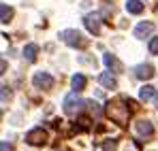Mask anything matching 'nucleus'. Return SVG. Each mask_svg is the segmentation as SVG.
<instances>
[{
  "label": "nucleus",
  "mask_w": 158,
  "mask_h": 151,
  "mask_svg": "<svg viewBox=\"0 0 158 151\" xmlns=\"http://www.w3.org/2000/svg\"><path fill=\"white\" fill-rule=\"evenodd\" d=\"M77 94H79V92H73V94H69V96L64 98V104H62V106H64V113H66V115H75V113L79 111V106L85 104V102L79 100Z\"/></svg>",
  "instance_id": "obj_3"
},
{
  "label": "nucleus",
  "mask_w": 158,
  "mask_h": 151,
  "mask_svg": "<svg viewBox=\"0 0 158 151\" xmlns=\"http://www.w3.org/2000/svg\"><path fill=\"white\" fill-rule=\"evenodd\" d=\"M103 62H105L107 68H109V70H113V73H120V70H122L120 60H118L115 55H111V53H105V55H103Z\"/></svg>",
  "instance_id": "obj_10"
},
{
  "label": "nucleus",
  "mask_w": 158,
  "mask_h": 151,
  "mask_svg": "<svg viewBox=\"0 0 158 151\" xmlns=\"http://www.w3.org/2000/svg\"><path fill=\"white\" fill-rule=\"evenodd\" d=\"M135 128H137V132H139L141 136H152V134H154V126H152V121H148V119H139V121L135 124Z\"/></svg>",
  "instance_id": "obj_9"
},
{
  "label": "nucleus",
  "mask_w": 158,
  "mask_h": 151,
  "mask_svg": "<svg viewBox=\"0 0 158 151\" xmlns=\"http://www.w3.org/2000/svg\"><path fill=\"white\" fill-rule=\"evenodd\" d=\"M32 83L36 89H49V87H53V77L49 73H34Z\"/></svg>",
  "instance_id": "obj_4"
},
{
  "label": "nucleus",
  "mask_w": 158,
  "mask_h": 151,
  "mask_svg": "<svg viewBox=\"0 0 158 151\" xmlns=\"http://www.w3.org/2000/svg\"><path fill=\"white\" fill-rule=\"evenodd\" d=\"M148 49H150V53H152V55H158V36H154V38L150 41Z\"/></svg>",
  "instance_id": "obj_17"
},
{
  "label": "nucleus",
  "mask_w": 158,
  "mask_h": 151,
  "mask_svg": "<svg viewBox=\"0 0 158 151\" xmlns=\"http://www.w3.org/2000/svg\"><path fill=\"white\" fill-rule=\"evenodd\" d=\"M26 141L30 143V145H43L45 141H47V132L43 130V128H34V130H30L26 134Z\"/></svg>",
  "instance_id": "obj_5"
},
{
  "label": "nucleus",
  "mask_w": 158,
  "mask_h": 151,
  "mask_svg": "<svg viewBox=\"0 0 158 151\" xmlns=\"http://www.w3.org/2000/svg\"><path fill=\"white\" fill-rule=\"evenodd\" d=\"M132 73H135L137 79L145 81V79H152V77H154V66H152V64H139V66L132 68Z\"/></svg>",
  "instance_id": "obj_7"
},
{
  "label": "nucleus",
  "mask_w": 158,
  "mask_h": 151,
  "mask_svg": "<svg viewBox=\"0 0 158 151\" xmlns=\"http://www.w3.org/2000/svg\"><path fill=\"white\" fill-rule=\"evenodd\" d=\"M60 38L69 47H77V49H83L85 47V38H83V34L77 32V30H62L60 32Z\"/></svg>",
  "instance_id": "obj_2"
},
{
  "label": "nucleus",
  "mask_w": 158,
  "mask_h": 151,
  "mask_svg": "<svg viewBox=\"0 0 158 151\" xmlns=\"http://www.w3.org/2000/svg\"><path fill=\"white\" fill-rule=\"evenodd\" d=\"M71 85H73V89H75V92H81V89H83V87H85V77L83 75H73V79H71Z\"/></svg>",
  "instance_id": "obj_15"
},
{
  "label": "nucleus",
  "mask_w": 158,
  "mask_h": 151,
  "mask_svg": "<svg viewBox=\"0 0 158 151\" xmlns=\"http://www.w3.org/2000/svg\"><path fill=\"white\" fill-rule=\"evenodd\" d=\"M0 151H13V147H11L6 141H2V143H0Z\"/></svg>",
  "instance_id": "obj_19"
},
{
  "label": "nucleus",
  "mask_w": 158,
  "mask_h": 151,
  "mask_svg": "<svg viewBox=\"0 0 158 151\" xmlns=\"http://www.w3.org/2000/svg\"><path fill=\"white\" fill-rule=\"evenodd\" d=\"M36 53H39V47H36L34 43H30V45L24 47V58H26L28 62H34V60H36Z\"/></svg>",
  "instance_id": "obj_13"
},
{
  "label": "nucleus",
  "mask_w": 158,
  "mask_h": 151,
  "mask_svg": "<svg viewBox=\"0 0 158 151\" xmlns=\"http://www.w3.org/2000/svg\"><path fill=\"white\" fill-rule=\"evenodd\" d=\"M11 17H13V9L2 2V4H0V19H2V24H9Z\"/></svg>",
  "instance_id": "obj_16"
},
{
  "label": "nucleus",
  "mask_w": 158,
  "mask_h": 151,
  "mask_svg": "<svg viewBox=\"0 0 158 151\" xmlns=\"http://www.w3.org/2000/svg\"><path fill=\"white\" fill-rule=\"evenodd\" d=\"M98 81H101V85H103V87H107V89H113V87L118 85L115 77L111 75V73H103V75L98 77Z\"/></svg>",
  "instance_id": "obj_11"
},
{
  "label": "nucleus",
  "mask_w": 158,
  "mask_h": 151,
  "mask_svg": "<svg viewBox=\"0 0 158 151\" xmlns=\"http://www.w3.org/2000/svg\"><path fill=\"white\" fill-rule=\"evenodd\" d=\"M154 92H156V89H154L152 85H143V87L139 89V98H141L143 102H148V100L154 98Z\"/></svg>",
  "instance_id": "obj_14"
},
{
  "label": "nucleus",
  "mask_w": 158,
  "mask_h": 151,
  "mask_svg": "<svg viewBox=\"0 0 158 151\" xmlns=\"http://www.w3.org/2000/svg\"><path fill=\"white\" fill-rule=\"evenodd\" d=\"M6 98H11V92L6 85H2V102H6Z\"/></svg>",
  "instance_id": "obj_18"
},
{
  "label": "nucleus",
  "mask_w": 158,
  "mask_h": 151,
  "mask_svg": "<svg viewBox=\"0 0 158 151\" xmlns=\"http://www.w3.org/2000/svg\"><path fill=\"white\" fill-rule=\"evenodd\" d=\"M126 11H128V13H132V15H139V13L143 11L141 0H126Z\"/></svg>",
  "instance_id": "obj_12"
},
{
  "label": "nucleus",
  "mask_w": 158,
  "mask_h": 151,
  "mask_svg": "<svg viewBox=\"0 0 158 151\" xmlns=\"http://www.w3.org/2000/svg\"><path fill=\"white\" fill-rule=\"evenodd\" d=\"M154 32V24L152 22H139L137 28H135V36L137 38H145V36H150Z\"/></svg>",
  "instance_id": "obj_8"
},
{
  "label": "nucleus",
  "mask_w": 158,
  "mask_h": 151,
  "mask_svg": "<svg viewBox=\"0 0 158 151\" xmlns=\"http://www.w3.org/2000/svg\"><path fill=\"white\" fill-rule=\"evenodd\" d=\"M131 104L128 100H109L105 104V115L113 121V124H118V126H126L128 124V117H131V109H128Z\"/></svg>",
  "instance_id": "obj_1"
},
{
  "label": "nucleus",
  "mask_w": 158,
  "mask_h": 151,
  "mask_svg": "<svg viewBox=\"0 0 158 151\" xmlns=\"http://www.w3.org/2000/svg\"><path fill=\"white\" fill-rule=\"evenodd\" d=\"M103 147H105L107 151H113V149H115V141H111V143H105Z\"/></svg>",
  "instance_id": "obj_20"
},
{
  "label": "nucleus",
  "mask_w": 158,
  "mask_h": 151,
  "mask_svg": "<svg viewBox=\"0 0 158 151\" xmlns=\"http://www.w3.org/2000/svg\"><path fill=\"white\" fill-rule=\"evenodd\" d=\"M156 104H158V96H156Z\"/></svg>",
  "instance_id": "obj_21"
},
{
  "label": "nucleus",
  "mask_w": 158,
  "mask_h": 151,
  "mask_svg": "<svg viewBox=\"0 0 158 151\" xmlns=\"http://www.w3.org/2000/svg\"><path fill=\"white\" fill-rule=\"evenodd\" d=\"M83 24L88 28V32L98 34V32H101V15H98V13H90V15L83 17Z\"/></svg>",
  "instance_id": "obj_6"
}]
</instances>
